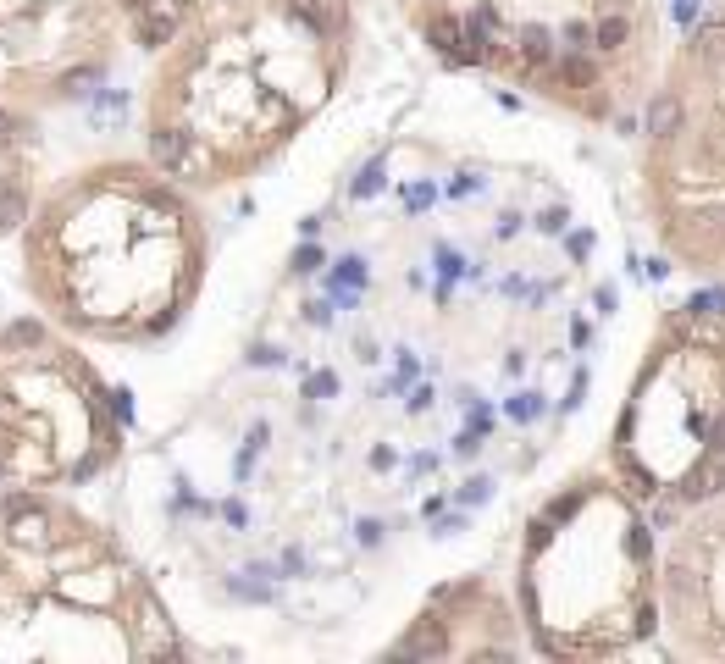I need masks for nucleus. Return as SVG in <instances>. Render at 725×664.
Instances as JSON below:
<instances>
[{"instance_id":"nucleus-1","label":"nucleus","mask_w":725,"mask_h":664,"mask_svg":"<svg viewBox=\"0 0 725 664\" xmlns=\"http://www.w3.org/2000/svg\"><path fill=\"white\" fill-rule=\"evenodd\" d=\"M150 155H155L161 166H183V161H189V144H183L178 128H155V133H150Z\"/></svg>"},{"instance_id":"nucleus-2","label":"nucleus","mask_w":725,"mask_h":664,"mask_svg":"<svg viewBox=\"0 0 725 664\" xmlns=\"http://www.w3.org/2000/svg\"><path fill=\"white\" fill-rule=\"evenodd\" d=\"M720 487H725V460H709V465H698V471L687 476L681 493H687V498H714Z\"/></svg>"},{"instance_id":"nucleus-3","label":"nucleus","mask_w":725,"mask_h":664,"mask_svg":"<svg viewBox=\"0 0 725 664\" xmlns=\"http://www.w3.org/2000/svg\"><path fill=\"white\" fill-rule=\"evenodd\" d=\"M676 128H681V100H676V95H659V100H654V111H648V133L670 139Z\"/></svg>"},{"instance_id":"nucleus-4","label":"nucleus","mask_w":725,"mask_h":664,"mask_svg":"<svg viewBox=\"0 0 725 664\" xmlns=\"http://www.w3.org/2000/svg\"><path fill=\"white\" fill-rule=\"evenodd\" d=\"M172 28H178V23H172L167 12H150V6H144V12H139V45H167Z\"/></svg>"},{"instance_id":"nucleus-5","label":"nucleus","mask_w":725,"mask_h":664,"mask_svg":"<svg viewBox=\"0 0 725 664\" xmlns=\"http://www.w3.org/2000/svg\"><path fill=\"white\" fill-rule=\"evenodd\" d=\"M399 653H410V659H432V653H443V637L427 626V631H416V637L399 642Z\"/></svg>"},{"instance_id":"nucleus-6","label":"nucleus","mask_w":725,"mask_h":664,"mask_svg":"<svg viewBox=\"0 0 725 664\" xmlns=\"http://www.w3.org/2000/svg\"><path fill=\"white\" fill-rule=\"evenodd\" d=\"M698 56H709V61H725V23H709V28H698Z\"/></svg>"},{"instance_id":"nucleus-7","label":"nucleus","mask_w":725,"mask_h":664,"mask_svg":"<svg viewBox=\"0 0 725 664\" xmlns=\"http://www.w3.org/2000/svg\"><path fill=\"white\" fill-rule=\"evenodd\" d=\"M620 39H626V17H604V23H598V45L615 50Z\"/></svg>"},{"instance_id":"nucleus-8","label":"nucleus","mask_w":725,"mask_h":664,"mask_svg":"<svg viewBox=\"0 0 725 664\" xmlns=\"http://www.w3.org/2000/svg\"><path fill=\"white\" fill-rule=\"evenodd\" d=\"M23 222V194H0V233Z\"/></svg>"},{"instance_id":"nucleus-9","label":"nucleus","mask_w":725,"mask_h":664,"mask_svg":"<svg viewBox=\"0 0 725 664\" xmlns=\"http://www.w3.org/2000/svg\"><path fill=\"white\" fill-rule=\"evenodd\" d=\"M39 338H45L39 321H17V327H12V344H39Z\"/></svg>"},{"instance_id":"nucleus-10","label":"nucleus","mask_w":725,"mask_h":664,"mask_svg":"<svg viewBox=\"0 0 725 664\" xmlns=\"http://www.w3.org/2000/svg\"><path fill=\"white\" fill-rule=\"evenodd\" d=\"M565 78H571V83H587V78H593V67H587L582 56H571V61H565Z\"/></svg>"},{"instance_id":"nucleus-11","label":"nucleus","mask_w":725,"mask_h":664,"mask_svg":"<svg viewBox=\"0 0 725 664\" xmlns=\"http://www.w3.org/2000/svg\"><path fill=\"white\" fill-rule=\"evenodd\" d=\"M316 261H321V255H316V249H299V255H294V272H316Z\"/></svg>"},{"instance_id":"nucleus-12","label":"nucleus","mask_w":725,"mask_h":664,"mask_svg":"<svg viewBox=\"0 0 725 664\" xmlns=\"http://www.w3.org/2000/svg\"><path fill=\"white\" fill-rule=\"evenodd\" d=\"M631 493L648 498V493H654V476H648V471H631Z\"/></svg>"},{"instance_id":"nucleus-13","label":"nucleus","mask_w":725,"mask_h":664,"mask_svg":"<svg viewBox=\"0 0 725 664\" xmlns=\"http://www.w3.org/2000/svg\"><path fill=\"white\" fill-rule=\"evenodd\" d=\"M377 183H382V178H377V166H371V172H360V183H355V194H377Z\"/></svg>"},{"instance_id":"nucleus-14","label":"nucleus","mask_w":725,"mask_h":664,"mask_svg":"<svg viewBox=\"0 0 725 664\" xmlns=\"http://www.w3.org/2000/svg\"><path fill=\"white\" fill-rule=\"evenodd\" d=\"M310 393H338V377H333V371H321V377L310 382Z\"/></svg>"},{"instance_id":"nucleus-15","label":"nucleus","mask_w":725,"mask_h":664,"mask_svg":"<svg viewBox=\"0 0 725 664\" xmlns=\"http://www.w3.org/2000/svg\"><path fill=\"white\" fill-rule=\"evenodd\" d=\"M338 277H344V283H360V277H366V266H360V261H344V266H338Z\"/></svg>"},{"instance_id":"nucleus-16","label":"nucleus","mask_w":725,"mask_h":664,"mask_svg":"<svg viewBox=\"0 0 725 664\" xmlns=\"http://www.w3.org/2000/svg\"><path fill=\"white\" fill-rule=\"evenodd\" d=\"M0 139H12V111H0Z\"/></svg>"},{"instance_id":"nucleus-17","label":"nucleus","mask_w":725,"mask_h":664,"mask_svg":"<svg viewBox=\"0 0 725 664\" xmlns=\"http://www.w3.org/2000/svg\"><path fill=\"white\" fill-rule=\"evenodd\" d=\"M714 449L725 454V421H720V427H714Z\"/></svg>"},{"instance_id":"nucleus-18","label":"nucleus","mask_w":725,"mask_h":664,"mask_svg":"<svg viewBox=\"0 0 725 664\" xmlns=\"http://www.w3.org/2000/svg\"><path fill=\"white\" fill-rule=\"evenodd\" d=\"M122 6H128V12H144V6H150V0H122Z\"/></svg>"}]
</instances>
